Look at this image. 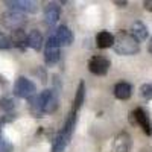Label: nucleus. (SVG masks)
I'll return each mask as SVG.
<instances>
[{
	"mask_svg": "<svg viewBox=\"0 0 152 152\" xmlns=\"http://www.w3.org/2000/svg\"><path fill=\"white\" fill-rule=\"evenodd\" d=\"M41 108L44 114H52L58 108V94L55 90H44L40 93Z\"/></svg>",
	"mask_w": 152,
	"mask_h": 152,
	"instance_id": "obj_5",
	"label": "nucleus"
},
{
	"mask_svg": "<svg viewBox=\"0 0 152 152\" xmlns=\"http://www.w3.org/2000/svg\"><path fill=\"white\" fill-rule=\"evenodd\" d=\"M53 38H55V41L58 43V46H70L73 43V32L67 26H59L55 31Z\"/></svg>",
	"mask_w": 152,
	"mask_h": 152,
	"instance_id": "obj_11",
	"label": "nucleus"
},
{
	"mask_svg": "<svg viewBox=\"0 0 152 152\" xmlns=\"http://www.w3.org/2000/svg\"><path fill=\"white\" fill-rule=\"evenodd\" d=\"M84 99H85V84L81 81L79 85H78V91H76L75 100H73V107H72V111L73 113H78V110L84 104Z\"/></svg>",
	"mask_w": 152,
	"mask_h": 152,
	"instance_id": "obj_19",
	"label": "nucleus"
},
{
	"mask_svg": "<svg viewBox=\"0 0 152 152\" xmlns=\"http://www.w3.org/2000/svg\"><path fill=\"white\" fill-rule=\"evenodd\" d=\"M148 28L146 24L142 23V21H134L132 26H131V35L135 38L137 41H143L148 38Z\"/></svg>",
	"mask_w": 152,
	"mask_h": 152,
	"instance_id": "obj_16",
	"label": "nucleus"
},
{
	"mask_svg": "<svg viewBox=\"0 0 152 152\" xmlns=\"http://www.w3.org/2000/svg\"><path fill=\"white\" fill-rule=\"evenodd\" d=\"M75 123H76V113H70L69 119L66 120V125L62 126V129L56 134L53 145H52V152H64L69 140L72 138L73 129H75Z\"/></svg>",
	"mask_w": 152,
	"mask_h": 152,
	"instance_id": "obj_2",
	"label": "nucleus"
},
{
	"mask_svg": "<svg viewBox=\"0 0 152 152\" xmlns=\"http://www.w3.org/2000/svg\"><path fill=\"white\" fill-rule=\"evenodd\" d=\"M129 148H131V137L126 132L119 134L116 137V140H114V151L116 152H129Z\"/></svg>",
	"mask_w": 152,
	"mask_h": 152,
	"instance_id": "obj_14",
	"label": "nucleus"
},
{
	"mask_svg": "<svg viewBox=\"0 0 152 152\" xmlns=\"http://www.w3.org/2000/svg\"><path fill=\"white\" fill-rule=\"evenodd\" d=\"M132 94V85L128 84V82H117L116 87H114V96L120 100H126L129 99Z\"/></svg>",
	"mask_w": 152,
	"mask_h": 152,
	"instance_id": "obj_13",
	"label": "nucleus"
},
{
	"mask_svg": "<svg viewBox=\"0 0 152 152\" xmlns=\"http://www.w3.org/2000/svg\"><path fill=\"white\" fill-rule=\"evenodd\" d=\"M61 17V8L56 3H49L44 8V20L49 26H53V24L58 23Z\"/></svg>",
	"mask_w": 152,
	"mask_h": 152,
	"instance_id": "obj_12",
	"label": "nucleus"
},
{
	"mask_svg": "<svg viewBox=\"0 0 152 152\" xmlns=\"http://www.w3.org/2000/svg\"><path fill=\"white\" fill-rule=\"evenodd\" d=\"M148 50H149V53H152V37H151V40H149V46H148Z\"/></svg>",
	"mask_w": 152,
	"mask_h": 152,
	"instance_id": "obj_25",
	"label": "nucleus"
},
{
	"mask_svg": "<svg viewBox=\"0 0 152 152\" xmlns=\"http://www.w3.org/2000/svg\"><path fill=\"white\" fill-rule=\"evenodd\" d=\"M26 46L34 49V50H40L43 47V35L40 31H31L29 35L26 37Z\"/></svg>",
	"mask_w": 152,
	"mask_h": 152,
	"instance_id": "obj_17",
	"label": "nucleus"
},
{
	"mask_svg": "<svg viewBox=\"0 0 152 152\" xmlns=\"http://www.w3.org/2000/svg\"><path fill=\"white\" fill-rule=\"evenodd\" d=\"M116 53L119 55H135L140 50V43H138L135 38L126 31H119L117 35H114V44H113Z\"/></svg>",
	"mask_w": 152,
	"mask_h": 152,
	"instance_id": "obj_1",
	"label": "nucleus"
},
{
	"mask_svg": "<svg viewBox=\"0 0 152 152\" xmlns=\"http://www.w3.org/2000/svg\"><path fill=\"white\" fill-rule=\"evenodd\" d=\"M11 41H12V46H17L18 49L24 50V49H26V35H24V31L20 29V31L12 32Z\"/></svg>",
	"mask_w": 152,
	"mask_h": 152,
	"instance_id": "obj_20",
	"label": "nucleus"
},
{
	"mask_svg": "<svg viewBox=\"0 0 152 152\" xmlns=\"http://www.w3.org/2000/svg\"><path fill=\"white\" fill-rule=\"evenodd\" d=\"M110 67H111L110 59L105 58V56H100V55L93 56L90 61H88V70H90L93 75H97V76L107 75Z\"/></svg>",
	"mask_w": 152,
	"mask_h": 152,
	"instance_id": "obj_7",
	"label": "nucleus"
},
{
	"mask_svg": "<svg viewBox=\"0 0 152 152\" xmlns=\"http://www.w3.org/2000/svg\"><path fill=\"white\" fill-rule=\"evenodd\" d=\"M29 111L34 117L41 119L44 116L43 108H41V100H40V94H34L32 97H29Z\"/></svg>",
	"mask_w": 152,
	"mask_h": 152,
	"instance_id": "obj_18",
	"label": "nucleus"
},
{
	"mask_svg": "<svg viewBox=\"0 0 152 152\" xmlns=\"http://www.w3.org/2000/svg\"><path fill=\"white\" fill-rule=\"evenodd\" d=\"M44 59H46V64L49 66H53L59 61V46L55 41L53 35H50L46 41V49H44Z\"/></svg>",
	"mask_w": 152,
	"mask_h": 152,
	"instance_id": "obj_8",
	"label": "nucleus"
},
{
	"mask_svg": "<svg viewBox=\"0 0 152 152\" xmlns=\"http://www.w3.org/2000/svg\"><path fill=\"white\" fill-rule=\"evenodd\" d=\"M35 91H37L35 84L24 76H20L14 82V94L20 99H29L35 94Z\"/></svg>",
	"mask_w": 152,
	"mask_h": 152,
	"instance_id": "obj_4",
	"label": "nucleus"
},
{
	"mask_svg": "<svg viewBox=\"0 0 152 152\" xmlns=\"http://www.w3.org/2000/svg\"><path fill=\"white\" fill-rule=\"evenodd\" d=\"M114 3H116L117 6H120V8H125L126 5H128V2H125V0H123V2H120V0H116Z\"/></svg>",
	"mask_w": 152,
	"mask_h": 152,
	"instance_id": "obj_24",
	"label": "nucleus"
},
{
	"mask_svg": "<svg viewBox=\"0 0 152 152\" xmlns=\"http://www.w3.org/2000/svg\"><path fill=\"white\" fill-rule=\"evenodd\" d=\"M6 6H9L11 11L20 12V14H35L38 11V5L31 0H8Z\"/></svg>",
	"mask_w": 152,
	"mask_h": 152,
	"instance_id": "obj_6",
	"label": "nucleus"
},
{
	"mask_svg": "<svg viewBox=\"0 0 152 152\" xmlns=\"http://www.w3.org/2000/svg\"><path fill=\"white\" fill-rule=\"evenodd\" d=\"M2 24L6 29H11L12 32H15V31H20L24 28L26 17L15 11H6L2 14Z\"/></svg>",
	"mask_w": 152,
	"mask_h": 152,
	"instance_id": "obj_3",
	"label": "nucleus"
},
{
	"mask_svg": "<svg viewBox=\"0 0 152 152\" xmlns=\"http://www.w3.org/2000/svg\"><path fill=\"white\" fill-rule=\"evenodd\" d=\"M140 93L145 99H152V82L151 84H143L140 87Z\"/></svg>",
	"mask_w": 152,
	"mask_h": 152,
	"instance_id": "obj_22",
	"label": "nucleus"
},
{
	"mask_svg": "<svg viewBox=\"0 0 152 152\" xmlns=\"http://www.w3.org/2000/svg\"><path fill=\"white\" fill-rule=\"evenodd\" d=\"M131 116L134 117V122L143 129L145 134H148V135L152 134V122H151V119L148 116V113L143 108H135L131 113Z\"/></svg>",
	"mask_w": 152,
	"mask_h": 152,
	"instance_id": "obj_9",
	"label": "nucleus"
},
{
	"mask_svg": "<svg viewBox=\"0 0 152 152\" xmlns=\"http://www.w3.org/2000/svg\"><path fill=\"white\" fill-rule=\"evenodd\" d=\"M11 120H14V116H3V117H0V152H12V151H14V145H12L5 137V134H3V126L8 122H11Z\"/></svg>",
	"mask_w": 152,
	"mask_h": 152,
	"instance_id": "obj_10",
	"label": "nucleus"
},
{
	"mask_svg": "<svg viewBox=\"0 0 152 152\" xmlns=\"http://www.w3.org/2000/svg\"><path fill=\"white\" fill-rule=\"evenodd\" d=\"M143 6H145V9L152 11V0H146V2H143Z\"/></svg>",
	"mask_w": 152,
	"mask_h": 152,
	"instance_id": "obj_23",
	"label": "nucleus"
},
{
	"mask_svg": "<svg viewBox=\"0 0 152 152\" xmlns=\"http://www.w3.org/2000/svg\"><path fill=\"white\" fill-rule=\"evenodd\" d=\"M96 44H97L99 49L113 47V44H114V35L110 34L108 31H100V32L96 35Z\"/></svg>",
	"mask_w": 152,
	"mask_h": 152,
	"instance_id": "obj_15",
	"label": "nucleus"
},
{
	"mask_svg": "<svg viewBox=\"0 0 152 152\" xmlns=\"http://www.w3.org/2000/svg\"><path fill=\"white\" fill-rule=\"evenodd\" d=\"M12 46V41H11V37H8L6 34L0 32V50H6Z\"/></svg>",
	"mask_w": 152,
	"mask_h": 152,
	"instance_id": "obj_21",
	"label": "nucleus"
}]
</instances>
